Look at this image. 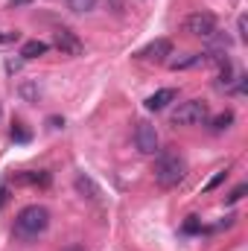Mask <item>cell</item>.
Here are the masks:
<instances>
[{
  "instance_id": "cell-10",
  "label": "cell",
  "mask_w": 248,
  "mask_h": 251,
  "mask_svg": "<svg viewBox=\"0 0 248 251\" xmlns=\"http://www.w3.org/2000/svg\"><path fill=\"white\" fill-rule=\"evenodd\" d=\"M47 50H50L47 41H26L24 50H21V56H24V59H38V56H44Z\"/></svg>"
},
{
  "instance_id": "cell-6",
  "label": "cell",
  "mask_w": 248,
  "mask_h": 251,
  "mask_svg": "<svg viewBox=\"0 0 248 251\" xmlns=\"http://www.w3.org/2000/svg\"><path fill=\"white\" fill-rule=\"evenodd\" d=\"M167 56H173V41L170 38H155L152 44H146L143 50L134 53V59H140V62H167Z\"/></svg>"
},
{
  "instance_id": "cell-17",
  "label": "cell",
  "mask_w": 248,
  "mask_h": 251,
  "mask_svg": "<svg viewBox=\"0 0 248 251\" xmlns=\"http://www.w3.org/2000/svg\"><path fill=\"white\" fill-rule=\"evenodd\" d=\"M12 137H15V140H21V143H26V140H29V134H26V131L21 128V123L12 126Z\"/></svg>"
},
{
  "instance_id": "cell-4",
  "label": "cell",
  "mask_w": 248,
  "mask_h": 251,
  "mask_svg": "<svg viewBox=\"0 0 248 251\" xmlns=\"http://www.w3.org/2000/svg\"><path fill=\"white\" fill-rule=\"evenodd\" d=\"M184 32L187 35H196V38H210L216 35V18L210 12H193L184 18Z\"/></svg>"
},
{
  "instance_id": "cell-18",
  "label": "cell",
  "mask_w": 248,
  "mask_h": 251,
  "mask_svg": "<svg viewBox=\"0 0 248 251\" xmlns=\"http://www.w3.org/2000/svg\"><path fill=\"white\" fill-rule=\"evenodd\" d=\"M246 184H240V187L234 190V193H231V196H228V204H234V201H240V199H243V196H246Z\"/></svg>"
},
{
  "instance_id": "cell-3",
  "label": "cell",
  "mask_w": 248,
  "mask_h": 251,
  "mask_svg": "<svg viewBox=\"0 0 248 251\" xmlns=\"http://www.w3.org/2000/svg\"><path fill=\"white\" fill-rule=\"evenodd\" d=\"M207 102L204 100H187V102H178V108L170 114V123L173 126H198L207 120Z\"/></svg>"
},
{
  "instance_id": "cell-16",
  "label": "cell",
  "mask_w": 248,
  "mask_h": 251,
  "mask_svg": "<svg viewBox=\"0 0 248 251\" xmlns=\"http://www.w3.org/2000/svg\"><path fill=\"white\" fill-rule=\"evenodd\" d=\"M184 231H187V234H196V231H201V222H198V216H187Z\"/></svg>"
},
{
  "instance_id": "cell-12",
  "label": "cell",
  "mask_w": 248,
  "mask_h": 251,
  "mask_svg": "<svg viewBox=\"0 0 248 251\" xmlns=\"http://www.w3.org/2000/svg\"><path fill=\"white\" fill-rule=\"evenodd\" d=\"M21 181H26V184H32V187H50V173H44V170H38V173H24Z\"/></svg>"
},
{
  "instance_id": "cell-2",
  "label": "cell",
  "mask_w": 248,
  "mask_h": 251,
  "mask_svg": "<svg viewBox=\"0 0 248 251\" xmlns=\"http://www.w3.org/2000/svg\"><path fill=\"white\" fill-rule=\"evenodd\" d=\"M47 225H50V210L41 207V204H26V207L18 213V219H15V231H18V237H24V240H32V237L44 234Z\"/></svg>"
},
{
  "instance_id": "cell-5",
  "label": "cell",
  "mask_w": 248,
  "mask_h": 251,
  "mask_svg": "<svg viewBox=\"0 0 248 251\" xmlns=\"http://www.w3.org/2000/svg\"><path fill=\"white\" fill-rule=\"evenodd\" d=\"M53 47H56L62 56H82V53H85V44L79 41V35L70 32V29H64V26L53 32Z\"/></svg>"
},
{
  "instance_id": "cell-11",
  "label": "cell",
  "mask_w": 248,
  "mask_h": 251,
  "mask_svg": "<svg viewBox=\"0 0 248 251\" xmlns=\"http://www.w3.org/2000/svg\"><path fill=\"white\" fill-rule=\"evenodd\" d=\"M204 62V53H187L184 59H175V62H170L173 70H187V67H196V64Z\"/></svg>"
},
{
  "instance_id": "cell-21",
  "label": "cell",
  "mask_w": 248,
  "mask_h": 251,
  "mask_svg": "<svg viewBox=\"0 0 248 251\" xmlns=\"http://www.w3.org/2000/svg\"><path fill=\"white\" fill-rule=\"evenodd\" d=\"M6 41H18V32H9V35H0V44H6Z\"/></svg>"
},
{
  "instance_id": "cell-15",
  "label": "cell",
  "mask_w": 248,
  "mask_h": 251,
  "mask_svg": "<svg viewBox=\"0 0 248 251\" xmlns=\"http://www.w3.org/2000/svg\"><path fill=\"white\" fill-rule=\"evenodd\" d=\"M225 178H228V170H219V173H216V176H213V178H210V181L204 184V193H210V190H216L219 184H222V181H225Z\"/></svg>"
},
{
  "instance_id": "cell-8",
  "label": "cell",
  "mask_w": 248,
  "mask_h": 251,
  "mask_svg": "<svg viewBox=\"0 0 248 251\" xmlns=\"http://www.w3.org/2000/svg\"><path fill=\"white\" fill-rule=\"evenodd\" d=\"M178 100V91L175 88H161V91H155L149 100H146V108L149 111H164L170 102H175Z\"/></svg>"
},
{
  "instance_id": "cell-1",
  "label": "cell",
  "mask_w": 248,
  "mask_h": 251,
  "mask_svg": "<svg viewBox=\"0 0 248 251\" xmlns=\"http://www.w3.org/2000/svg\"><path fill=\"white\" fill-rule=\"evenodd\" d=\"M187 176V161L184 155H178V152H173V149H167V152H161L158 155V161H155V181L161 184V187H178L181 181H184Z\"/></svg>"
},
{
  "instance_id": "cell-23",
  "label": "cell",
  "mask_w": 248,
  "mask_h": 251,
  "mask_svg": "<svg viewBox=\"0 0 248 251\" xmlns=\"http://www.w3.org/2000/svg\"><path fill=\"white\" fill-rule=\"evenodd\" d=\"M64 251H82V249L79 246H70V249H64Z\"/></svg>"
},
{
  "instance_id": "cell-9",
  "label": "cell",
  "mask_w": 248,
  "mask_h": 251,
  "mask_svg": "<svg viewBox=\"0 0 248 251\" xmlns=\"http://www.w3.org/2000/svg\"><path fill=\"white\" fill-rule=\"evenodd\" d=\"M76 193H79V196H85V199H94V201L102 196V193H99V187H97L88 176H76Z\"/></svg>"
},
{
  "instance_id": "cell-19",
  "label": "cell",
  "mask_w": 248,
  "mask_h": 251,
  "mask_svg": "<svg viewBox=\"0 0 248 251\" xmlns=\"http://www.w3.org/2000/svg\"><path fill=\"white\" fill-rule=\"evenodd\" d=\"M21 94H24L26 100H38V94H41V91H38V88H32V85H24V88H21Z\"/></svg>"
},
{
  "instance_id": "cell-13",
  "label": "cell",
  "mask_w": 248,
  "mask_h": 251,
  "mask_svg": "<svg viewBox=\"0 0 248 251\" xmlns=\"http://www.w3.org/2000/svg\"><path fill=\"white\" fill-rule=\"evenodd\" d=\"M67 9H73L76 15H88L97 9V0H67Z\"/></svg>"
},
{
  "instance_id": "cell-22",
  "label": "cell",
  "mask_w": 248,
  "mask_h": 251,
  "mask_svg": "<svg viewBox=\"0 0 248 251\" xmlns=\"http://www.w3.org/2000/svg\"><path fill=\"white\" fill-rule=\"evenodd\" d=\"M3 204H6V184L0 181V210H3Z\"/></svg>"
},
{
  "instance_id": "cell-7",
  "label": "cell",
  "mask_w": 248,
  "mask_h": 251,
  "mask_svg": "<svg viewBox=\"0 0 248 251\" xmlns=\"http://www.w3.org/2000/svg\"><path fill=\"white\" fill-rule=\"evenodd\" d=\"M134 146H137V152H143V155H155V152H158V131H155V126L137 123Z\"/></svg>"
},
{
  "instance_id": "cell-14",
  "label": "cell",
  "mask_w": 248,
  "mask_h": 251,
  "mask_svg": "<svg viewBox=\"0 0 248 251\" xmlns=\"http://www.w3.org/2000/svg\"><path fill=\"white\" fill-rule=\"evenodd\" d=\"M231 123H234V111H222L213 117V131H225V128H231Z\"/></svg>"
},
{
  "instance_id": "cell-20",
  "label": "cell",
  "mask_w": 248,
  "mask_h": 251,
  "mask_svg": "<svg viewBox=\"0 0 248 251\" xmlns=\"http://www.w3.org/2000/svg\"><path fill=\"white\" fill-rule=\"evenodd\" d=\"M237 29H240V38L246 41V38H248V32H246V15H240V21H237Z\"/></svg>"
}]
</instances>
